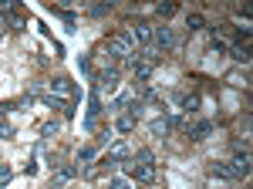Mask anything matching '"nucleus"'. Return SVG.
I'll return each mask as SVG.
<instances>
[{
  "instance_id": "11",
  "label": "nucleus",
  "mask_w": 253,
  "mask_h": 189,
  "mask_svg": "<svg viewBox=\"0 0 253 189\" xmlns=\"http://www.w3.org/2000/svg\"><path fill=\"white\" fill-rule=\"evenodd\" d=\"M152 44H156V51H169V47H175L172 27H166V24H162V27H156V41H152Z\"/></svg>"
},
{
  "instance_id": "16",
  "label": "nucleus",
  "mask_w": 253,
  "mask_h": 189,
  "mask_svg": "<svg viewBox=\"0 0 253 189\" xmlns=\"http://www.w3.org/2000/svg\"><path fill=\"white\" fill-rule=\"evenodd\" d=\"M95 159H98V149H95V145H81L78 155H75V162H78V166H88V162H95Z\"/></svg>"
},
{
  "instance_id": "32",
  "label": "nucleus",
  "mask_w": 253,
  "mask_h": 189,
  "mask_svg": "<svg viewBox=\"0 0 253 189\" xmlns=\"http://www.w3.org/2000/svg\"><path fill=\"white\" fill-rule=\"evenodd\" d=\"M0 41H3V31H0Z\"/></svg>"
},
{
  "instance_id": "20",
  "label": "nucleus",
  "mask_w": 253,
  "mask_h": 189,
  "mask_svg": "<svg viewBox=\"0 0 253 189\" xmlns=\"http://www.w3.org/2000/svg\"><path fill=\"white\" fill-rule=\"evenodd\" d=\"M58 132H61L58 122H44V125H41V139H54Z\"/></svg>"
},
{
  "instance_id": "15",
  "label": "nucleus",
  "mask_w": 253,
  "mask_h": 189,
  "mask_svg": "<svg viewBox=\"0 0 253 189\" xmlns=\"http://www.w3.org/2000/svg\"><path fill=\"white\" fill-rule=\"evenodd\" d=\"M210 172H213L216 179H230V183H236V176H233V169H230V162H213V166H210Z\"/></svg>"
},
{
  "instance_id": "22",
  "label": "nucleus",
  "mask_w": 253,
  "mask_h": 189,
  "mask_svg": "<svg viewBox=\"0 0 253 189\" xmlns=\"http://www.w3.org/2000/svg\"><path fill=\"white\" fill-rule=\"evenodd\" d=\"M10 179H14V169H10L7 162H0V186H7Z\"/></svg>"
},
{
  "instance_id": "7",
  "label": "nucleus",
  "mask_w": 253,
  "mask_h": 189,
  "mask_svg": "<svg viewBox=\"0 0 253 189\" xmlns=\"http://www.w3.org/2000/svg\"><path fill=\"white\" fill-rule=\"evenodd\" d=\"M132 34V41H138V44H152L156 41V24H149V20H138L135 27L128 31Z\"/></svg>"
},
{
  "instance_id": "26",
  "label": "nucleus",
  "mask_w": 253,
  "mask_h": 189,
  "mask_svg": "<svg viewBox=\"0 0 253 189\" xmlns=\"http://www.w3.org/2000/svg\"><path fill=\"white\" fill-rule=\"evenodd\" d=\"M81 176H84V179H95V176H98V166H95V162H88V166H81Z\"/></svg>"
},
{
  "instance_id": "29",
  "label": "nucleus",
  "mask_w": 253,
  "mask_h": 189,
  "mask_svg": "<svg viewBox=\"0 0 253 189\" xmlns=\"http://www.w3.org/2000/svg\"><path fill=\"white\" fill-rule=\"evenodd\" d=\"M230 85H236V88H240V85H247V75H240V71H233V75H230Z\"/></svg>"
},
{
  "instance_id": "23",
  "label": "nucleus",
  "mask_w": 253,
  "mask_h": 189,
  "mask_svg": "<svg viewBox=\"0 0 253 189\" xmlns=\"http://www.w3.org/2000/svg\"><path fill=\"white\" fill-rule=\"evenodd\" d=\"M156 14H159L162 20H166V17H172V14H175V3H159V7H156Z\"/></svg>"
},
{
  "instance_id": "31",
  "label": "nucleus",
  "mask_w": 253,
  "mask_h": 189,
  "mask_svg": "<svg viewBox=\"0 0 253 189\" xmlns=\"http://www.w3.org/2000/svg\"><path fill=\"white\" fill-rule=\"evenodd\" d=\"M47 189H61V186H54V183H51V186H47Z\"/></svg>"
},
{
  "instance_id": "9",
  "label": "nucleus",
  "mask_w": 253,
  "mask_h": 189,
  "mask_svg": "<svg viewBox=\"0 0 253 189\" xmlns=\"http://www.w3.org/2000/svg\"><path fill=\"white\" fill-rule=\"evenodd\" d=\"M230 169H233L236 183H240V179H247V176H250V152H236L233 159H230Z\"/></svg>"
},
{
  "instance_id": "18",
  "label": "nucleus",
  "mask_w": 253,
  "mask_h": 189,
  "mask_svg": "<svg viewBox=\"0 0 253 189\" xmlns=\"http://www.w3.org/2000/svg\"><path fill=\"white\" fill-rule=\"evenodd\" d=\"M166 132H169V122H166V115H162V118H152V122H149V135L162 139Z\"/></svg>"
},
{
  "instance_id": "3",
  "label": "nucleus",
  "mask_w": 253,
  "mask_h": 189,
  "mask_svg": "<svg viewBox=\"0 0 253 189\" xmlns=\"http://www.w3.org/2000/svg\"><path fill=\"white\" fill-rule=\"evenodd\" d=\"M91 81H95V92L98 94H101V92L112 94V92H118V81H122V78H118V68H101Z\"/></svg>"
},
{
  "instance_id": "24",
  "label": "nucleus",
  "mask_w": 253,
  "mask_h": 189,
  "mask_svg": "<svg viewBox=\"0 0 253 189\" xmlns=\"http://www.w3.org/2000/svg\"><path fill=\"white\" fill-rule=\"evenodd\" d=\"M78 68H81V71H84L88 78H95V68H91V57H88V54H84V57L78 61Z\"/></svg>"
},
{
  "instance_id": "30",
  "label": "nucleus",
  "mask_w": 253,
  "mask_h": 189,
  "mask_svg": "<svg viewBox=\"0 0 253 189\" xmlns=\"http://www.w3.org/2000/svg\"><path fill=\"white\" fill-rule=\"evenodd\" d=\"M98 145H112V132H108V129L98 132Z\"/></svg>"
},
{
  "instance_id": "19",
  "label": "nucleus",
  "mask_w": 253,
  "mask_h": 189,
  "mask_svg": "<svg viewBox=\"0 0 253 189\" xmlns=\"http://www.w3.org/2000/svg\"><path fill=\"white\" fill-rule=\"evenodd\" d=\"M186 27H189V31H203V27H206V17H203V14H189V17H186Z\"/></svg>"
},
{
  "instance_id": "12",
  "label": "nucleus",
  "mask_w": 253,
  "mask_h": 189,
  "mask_svg": "<svg viewBox=\"0 0 253 189\" xmlns=\"http://www.w3.org/2000/svg\"><path fill=\"white\" fill-rule=\"evenodd\" d=\"M128 155H132V152H128L125 142H112V145H108V159H112V162H125Z\"/></svg>"
},
{
  "instance_id": "17",
  "label": "nucleus",
  "mask_w": 253,
  "mask_h": 189,
  "mask_svg": "<svg viewBox=\"0 0 253 189\" xmlns=\"http://www.w3.org/2000/svg\"><path fill=\"white\" fill-rule=\"evenodd\" d=\"M132 105H135V94L125 92V94H118L115 101H112V112H125V108H132Z\"/></svg>"
},
{
  "instance_id": "28",
  "label": "nucleus",
  "mask_w": 253,
  "mask_h": 189,
  "mask_svg": "<svg viewBox=\"0 0 253 189\" xmlns=\"http://www.w3.org/2000/svg\"><path fill=\"white\" fill-rule=\"evenodd\" d=\"M108 10H112V3H95V7H91V14H95V17H105Z\"/></svg>"
},
{
  "instance_id": "21",
  "label": "nucleus",
  "mask_w": 253,
  "mask_h": 189,
  "mask_svg": "<svg viewBox=\"0 0 253 189\" xmlns=\"http://www.w3.org/2000/svg\"><path fill=\"white\" fill-rule=\"evenodd\" d=\"M0 139H14V125L7 122V115H0Z\"/></svg>"
},
{
  "instance_id": "14",
  "label": "nucleus",
  "mask_w": 253,
  "mask_h": 189,
  "mask_svg": "<svg viewBox=\"0 0 253 189\" xmlns=\"http://www.w3.org/2000/svg\"><path fill=\"white\" fill-rule=\"evenodd\" d=\"M179 108H182V115H196L199 112V94H182V101H179Z\"/></svg>"
},
{
  "instance_id": "5",
  "label": "nucleus",
  "mask_w": 253,
  "mask_h": 189,
  "mask_svg": "<svg viewBox=\"0 0 253 189\" xmlns=\"http://www.w3.org/2000/svg\"><path fill=\"white\" fill-rule=\"evenodd\" d=\"M213 122H210V118H199V122H189V125H186V132H189V139H193V142H203V139H210V135H213Z\"/></svg>"
},
{
  "instance_id": "13",
  "label": "nucleus",
  "mask_w": 253,
  "mask_h": 189,
  "mask_svg": "<svg viewBox=\"0 0 253 189\" xmlns=\"http://www.w3.org/2000/svg\"><path fill=\"white\" fill-rule=\"evenodd\" d=\"M226 51H230V57H233L236 64H243V68H247V64H250V51H247V47H243V44H240V41H236L233 47H226Z\"/></svg>"
},
{
  "instance_id": "25",
  "label": "nucleus",
  "mask_w": 253,
  "mask_h": 189,
  "mask_svg": "<svg viewBox=\"0 0 253 189\" xmlns=\"http://www.w3.org/2000/svg\"><path fill=\"white\" fill-rule=\"evenodd\" d=\"M132 162H156V155H152V152H149V149H138V152H135V159H132Z\"/></svg>"
},
{
  "instance_id": "2",
  "label": "nucleus",
  "mask_w": 253,
  "mask_h": 189,
  "mask_svg": "<svg viewBox=\"0 0 253 189\" xmlns=\"http://www.w3.org/2000/svg\"><path fill=\"white\" fill-rule=\"evenodd\" d=\"M108 54H112V61H128V57L135 54V41H132V34H128V31L112 34V38H108Z\"/></svg>"
},
{
  "instance_id": "10",
  "label": "nucleus",
  "mask_w": 253,
  "mask_h": 189,
  "mask_svg": "<svg viewBox=\"0 0 253 189\" xmlns=\"http://www.w3.org/2000/svg\"><path fill=\"white\" fill-rule=\"evenodd\" d=\"M47 94H51V98H61V101H64V98H71V94H75V85H71L68 78H54V81L47 85Z\"/></svg>"
},
{
  "instance_id": "6",
  "label": "nucleus",
  "mask_w": 253,
  "mask_h": 189,
  "mask_svg": "<svg viewBox=\"0 0 253 189\" xmlns=\"http://www.w3.org/2000/svg\"><path fill=\"white\" fill-rule=\"evenodd\" d=\"M128 172L135 183H156V162H128Z\"/></svg>"
},
{
  "instance_id": "8",
  "label": "nucleus",
  "mask_w": 253,
  "mask_h": 189,
  "mask_svg": "<svg viewBox=\"0 0 253 189\" xmlns=\"http://www.w3.org/2000/svg\"><path fill=\"white\" fill-rule=\"evenodd\" d=\"M51 169H54V186H64V183H71L75 176H78V169L71 166V162H51Z\"/></svg>"
},
{
  "instance_id": "4",
  "label": "nucleus",
  "mask_w": 253,
  "mask_h": 189,
  "mask_svg": "<svg viewBox=\"0 0 253 189\" xmlns=\"http://www.w3.org/2000/svg\"><path fill=\"white\" fill-rule=\"evenodd\" d=\"M101 112H105V108H101V94L91 88V94H88V112H84V129H88V132L98 129V115Z\"/></svg>"
},
{
  "instance_id": "1",
  "label": "nucleus",
  "mask_w": 253,
  "mask_h": 189,
  "mask_svg": "<svg viewBox=\"0 0 253 189\" xmlns=\"http://www.w3.org/2000/svg\"><path fill=\"white\" fill-rule=\"evenodd\" d=\"M132 71H135V81H142V85H149V78L156 75L159 68V51L156 47H145V51H135V54L125 61Z\"/></svg>"
},
{
  "instance_id": "27",
  "label": "nucleus",
  "mask_w": 253,
  "mask_h": 189,
  "mask_svg": "<svg viewBox=\"0 0 253 189\" xmlns=\"http://www.w3.org/2000/svg\"><path fill=\"white\" fill-rule=\"evenodd\" d=\"M108 189H128V183H125L122 176H112V179H108Z\"/></svg>"
}]
</instances>
